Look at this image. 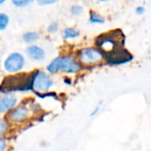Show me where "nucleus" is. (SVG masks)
Masks as SVG:
<instances>
[{
    "instance_id": "obj_12",
    "label": "nucleus",
    "mask_w": 151,
    "mask_h": 151,
    "mask_svg": "<svg viewBox=\"0 0 151 151\" xmlns=\"http://www.w3.org/2000/svg\"><path fill=\"white\" fill-rule=\"evenodd\" d=\"M80 35V32L74 28L67 27L63 31V37L65 39H74Z\"/></svg>"
},
{
    "instance_id": "obj_16",
    "label": "nucleus",
    "mask_w": 151,
    "mask_h": 151,
    "mask_svg": "<svg viewBox=\"0 0 151 151\" xmlns=\"http://www.w3.org/2000/svg\"><path fill=\"white\" fill-rule=\"evenodd\" d=\"M9 130V122L4 119H0V136H4Z\"/></svg>"
},
{
    "instance_id": "obj_1",
    "label": "nucleus",
    "mask_w": 151,
    "mask_h": 151,
    "mask_svg": "<svg viewBox=\"0 0 151 151\" xmlns=\"http://www.w3.org/2000/svg\"><path fill=\"white\" fill-rule=\"evenodd\" d=\"M34 71L31 73L19 72L5 76L0 83V93L3 95L34 90Z\"/></svg>"
},
{
    "instance_id": "obj_9",
    "label": "nucleus",
    "mask_w": 151,
    "mask_h": 151,
    "mask_svg": "<svg viewBox=\"0 0 151 151\" xmlns=\"http://www.w3.org/2000/svg\"><path fill=\"white\" fill-rule=\"evenodd\" d=\"M18 104V98L13 94H3L0 96V114L8 113Z\"/></svg>"
},
{
    "instance_id": "obj_15",
    "label": "nucleus",
    "mask_w": 151,
    "mask_h": 151,
    "mask_svg": "<svg viewBox=\"0 0 151 151\" xmlns=\"http://www.w3.org/2000/svg\"><path fill=\"white\" fill-rule=\"evenodd\" d=\"M9 22H10L9 16L6 13L1 12L0 13V31L6 29V27L9 25Z\"/></svg>"
},
{
    "instance_id": "obj_7",
    "label": "nucleus",
    "mask_w": 151,
    "mask_h": 151,
    "mask_svg": "<svg viewBox=\"0 0 151 151\" xmlns=\"http://www.w3.org/2000/svg\"><path fill=\"white\" fill-rule=\"evenodd\" d=\"M78 57L81 63L85 65L97 64L103 60L104 53L102 50L94 48H86L79 51Z\"/></svg>"
},
{
    "instance_id": "obj_21",
    "label": "nucleus",
    "mask_w": 151,
    "mask_h": 151,
    "mask_svg": "<svg viewBox=\"0 0 151 151\" xmlns=\"http://www.w3.org/2000/svg\"><path fill=\"white\" fill-rule=\"evenodd\" d=\"M136 13L137 14H139V15H142V13H144V12H145V8L144 7H142V6H139V7H137L136 8Z\"/></svg>"
},
{
    "instance_id": "obj_6",
    "label": "nucleus",
    "mask_w": 151,
    "mask_h": 151,
    "mask_svg": "<svg viewBox=\"0 0 151 151\" xmlns=\"http://www.w3.org/2000/svg\"><path fill=\"white\" fill-rule=\"evenodd\" d=\"M34 81L33 88L34 91L38 93H46L53 86V80L51 77L43 71L35 70L34 71Z\"/></svg>"
},
{
    "instance_id": "obj_13",
    "label": "nucleus",
    "mask_w": 151,
    "mask_h": 151,
    "mask_svg": "<svg viewBox=\"0 0 151 151\" xmlns=\"http://www.w3.org/2000/svg\"><path fill=\"white\" fill-rule=\"evenodd\" d=\"M89 21L92 24H103L105 22V19L104 17H102L101 15H99L96 12H91L90 13V17H89Z\"/></svg>"
},
{
    "instance_id": "obj_8",
    "label": "nucleus",
    "mask_w": 151,
    "mask_h": 151,
    "mask_svg": "<svg viewBox=\"0 0 151 151\" xmlns=\"http://www.w3.org/2000/svg\"><path fill=\"white\" fill-rule=\"evenodd\" d=\"M8 119L13 123H23L30 116V109L26 104L16 105L13 109H12L8 113Z\"/></svg>"
},
{
    "instance_id": "obj_26",
    "label": "nucleus",
    "mask_w": 151,
    "mask_h": 151,
    "mask_svg": "<svg viewBox=\"0 0 151 151\" xmlns=\"http://www.w3.org/2000/svg\"><path fill=\"white\" fill-rule=\"evenodd\" d=\"M0 72H1V71H0Z\"/></svg>"
},
{
    "instance_id": "obj_22",
    "label": "nucleus",
    "mask_w": 151,
    "mask_h": 151,
    "mask_svg": "<svg viewBox=\"0 0 151 151\" xmlns=\"http://www.w3.org/2000/svg\"><path fill=\"white\" fill-rule=\"evenodd\" d=\"M98 111H99V107H96V109L93 111V112L91 113V115H90V116H91V117H94V116H96V115L98 113Z\"/></svg>"
},
{
    "instance_id": "obj_25",
    "label": "nucleus",
    "mask_w": 151,
    "mask_h": 151,
    "mask_svg": "<svg viewBox=\"0 0 151 151\" xmlns=\"http://www.w3.org/2000/svg\"><path fill=\"white\" fill-rule=\"evenodd\" d=\"M0 65H1V60H0Z\"/></svg>"
},
{
    "instance_id": "obj_20",
    "label": "nucleus",
    "mask_w": 151,
    "mask_h": 151,
    "mask_svg": "<svg viewBox=\"0 0 151 151\" xmlns=\"http://www.w3.org/2000/svg\"><path fill=\"white\" fill-rule=\"evenodd\" d=\"M7 149V142L4 138L0 136V151H4Z\"/></svg>"
},
{
    "instance_id": "obj_10",
    "label": "nucleus",
    "mask_w": 151,
    "mask_h": 151,
    "mask_svg": "<svg viewBox=\"0 0 151 151\" xmlns=\"http://www.w3.org/2000/svg\"><path fill=\"white\" fill-rule=\"evenodd\" d=\"M26 54L30 60L35 62H41L44 60L46 57V53L42 47L35 44L27 46L26 49Z\"/></svg>"
},
{
    "instance_id": "obj_14",
    "label": "nucleus",
    "mask_w": 151,
    "mask_h": 151,
    "mask_svg": "<svg viewBox=\"0 0 151 151\" xmlns=\"http://www.w3.org/2000/svg\"><path fill=\"white\" fill-rule=\"evenodd\" d=\"M35 0H11V3L12 5L18 8H24L28 5H30L32 3H34Z\"/></svg>"
},
{
    "instance_id": "obj_17",
    "label": "nucleus",
    "mask_w": 151,
    "mask_h": 151,
    "mask_svg": "<svg viewBox=\"0 0 151 151\" xmlns=\"http://www.w3.org/2000/svg\"><path fill=\"white\" fill-rule=\"evenodd\" d=\"M58 27H59L58 23L56 22V21H53V22H51V23L48 26V27H47V32H48L49 34H55V33L58 32Z\"/></svg>"
},
{
    "instance_id": "obj_19",
    "label": "nucleus",
    "mask_w": 151,
    "mask_h": 151,
    "mask_svg": "<svg viewBox=\"0 0 151 151\" xmlns=\"http://www.w3.org/2000/svg\"><path fill=\"white\" fill-rule=\"evenodd\" d=\"M58 0H36L37 4L39 5H50V4H53L55 3H57Z\"/></svg>"
},
{
    "instance_id": "obj_23",
    "label": "nucleus",
    "mask_w": 151,
    "mask_h": 151,
    "mask_svg": "<svg viewBox=\"0 0 151 151\" xmlns=\"http://www.w3.org/2000/svg\"><path fill=\"white\" fill-rule=\"evenodd\" d=\"M5 2H6V0H0V5L4 4Z\"/></svg>"
},
{
    "instance_id": "obj_24",
    "label": "nucleus",
    "mask_w": 151,
    "mask_h": 151,
    "mask_svg": "<svg viewBox=\"0 0 151 151\" xmlns=\"http://www.w3.org/2000/svg\"><path fill=\"white\" fill-rule=\"evenodd\" d=\"M97 1H100V2H106V1H109V0H97Z\"/></svg>"
},
{
    "instance_id": "obj_18",
    "label": "nucleus",
    "mask_w": 151,
    "mask_h": 151,
    "mask_svg": "<svg viewBox=\"0 0 151 151\" xmlns=\"http://www.w3.org/2000/svg\"><path fill=\"white\" fill-rule=\"evenodd\" d=\"M83 12V8L81 6V5H78V4H75V5H73L71 7V12L73 15L74 16H79L81 14V12Z\"/></svg>"
},
{
    "instance_id": "obj_11",
    "label": "nucleus",
    "mask_w": 151,
    "mask_h": 151,
    "mask_svg": "<svg viewBox=\"0 0 151 151\" xmlns=\"http://www.w3.org/2000/svg\"><path fill=\"white\" fill-rule=\"evenodd\" d=\"M40 38V35L35 31H28L23 34L22 40L26 43H34Z\"/></svg>"
},
{
    "instance_id": "obj_5",
    "label": "nucleus",
    "mask_w": 151,
    "mask_h": 151,
    "mask_svg": "<svg viewBox=\"0 0 151 151\" xmlns=\"http://www.w3.org/2000/svg\"><path fill=\"white\" fill-rule=\"evenodd\" d=\"M26 64V58L19 52L9 54L3 62V67L8 73H16L23 70Z\"/></svg>"
},
{
    "instance_id": "obj_3",
    "label": "nucleus",
    "mask_w": 151,
    "mask_h": 151,
    "mask_svg": "<svg viewBox=\"0 0 151 151\" xmlns=\"http://www.w3.org/2000/svg\"><path fill=\"white\" fill-rule=\"evenodd\" d=\"M125 35L121 30L117 29L110 33L101 35L96 39V45L101 48L103 53H106L118 46L124 45Z\"/></svg>"
},
{
    "instance_id": "obj_2",
    "label": "nucleus",
    "mask_w": 151,
    "mask_h": 151,
    "mask_svg": "<svg viewBox=\"0 0 151 151\" xmlns=\"http://www.w3.org/2000/svg\"><path fill=\"white\" fill-rule=\"evenodd\" d=\"M81 69V65L71 56L57 57L46 67L47 72L51 74L58 73L59 71L64 73H76Z\"/></svg>"
},
{
    "instance_id": "obj_4",
    "label": "nucleus",
    "mask_w": 151,
    "mask_h": 151,
    "mask_svg": "<svg viewBox=\"0 0 151 151\" xmlns=\"http://www.w3.org/2000/svg\"><path fill=\"white\" fill-rule=\"evenodd\" d=\"M104 56L110 65H123L133 59V56L124 48V45L118 46L113 50L104 53Z\"/></svg>"
}]
</instances>
